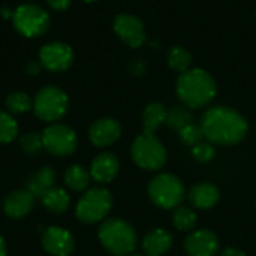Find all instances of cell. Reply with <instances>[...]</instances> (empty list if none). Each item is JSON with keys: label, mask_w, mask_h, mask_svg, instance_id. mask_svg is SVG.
<instances>
[{"label": "cell", "mask_w": 256, "mask_h": 256, "mask_svg": "<svg viewBox=\"0 0 256 256\" xmlns=\"http://www.w3.org/2000/svg\"><path fill=\"white\" fill-rule=\"evenodd\" d=\"M204 136L214 144H238L248 135L249 124L246 118L232 108L214 106L206 111L201 120Z\"/></svg>", "instance_id": "1"}, {"label": "cell", "mask_w": 256, "mask_h": 256, "mask_svg": "<svg viewBox=\"0 0 256 256\" xmlns=\"http://www.w3.org/2000/svg\"><path fill=\"white\" fill-rule=\"evenodd\" d=\"M177 94L189 108H201L213 100L216 82L204 69H189L177 81Z\"/></svg>", "instance_id": "2"}, {"label": "cell", "mask_w": 256, "mask_h": 256, "mask_svg": "<svg viewBox=\"0 0 256 256\" xmlns=\"http://www.w3.org/2000/svg\"><path fill=\"white\" fill-rule=\"evenodd\" d=\"M99 240L102 246L112 255H130L136 248V232L123 219H106L99 228Z\"/></svg>", "instance_id": "3"}, {"label": "cell", "mask_w": 256, "mask_h": 256, "mask_svg": "<svg viewBox=\"0 0 256 256\" xmlns=\"http://www.w3.org/2000/svg\"><path fill=\"white\" fill-rule=\"evenodd\" d=\"M112 207V196L105 188L88 189L78 201L75 214L82 224H98L106 218Z\"/></svg>", "instance_id": "4"}, {"label": "cell", "mask_w": 256, "mask_h": 256, "mask_svg": "<svg viewBox=\"0 0 256 256\" xmlns=\"http://www.w3.org/2000/svg\"><path fill=\"white\" fill-rule=\"evenodd\" d=\"M132 160L142 170L156 171L166 164V150L164 144L150 134L136 136L130 148Z\"/></svg>", "instance_id": "5"}, {"label": "cell", "mask_w": 256, "mask_h": 256, "mask_svg": "<svg viewBox=\"0 0 256 256\" xmlns=\"http://www.w3.org/2000/svg\"><path fill=\"white\" fill-rule=\"evenodd\" d=\"M68 105L69 100L66 93L54 86L40 88L33 100V110L36 117L46 123L58 122L66 114Z\"/></svg>", "instance_id": "6"}, {"label": "cell", "mask_w": 256, "mask_h": 256, "mask_svg": "<svg viewBox=\"0 0 256 256\" xmlns=\"http://www.w3.org/2000/svg\"><path fill=\"white\" fill-rule=\"evenodd\" d=\"M148 196L160 208H177L184 200V186L172 174H159L148 184Z\"/></svg>", "instance_id": "7"}, {"label": "cell", "mask_w": 256, "mask_h": 256, "mask_svg": "<svg viewBox=\"0 0 256 256\" xmlns=\"http://www.w3.org/2000/svg\"><path fill=\"white\" fill-rule=\"evenodd\" d=\"M12 22L20 34L26 38H36L48 30L50 16L40 6L24 3L12 12Z\"/></svg>", "instance_id": "8"}, {"label": "cell", "mask_w": 256, "mask_h": 256, "mask_svg": "<svg viewBox=\"0 0 256 256\" xmlns=\"http://www.w3.org/2000/svg\"><path fill=\"white\" fill-rule=\"evenodd\" d=\"M44 148L54 156H70L78 147V138L74 129L62 123H52L42 132Z\"/></svg>", "instance_id": "9"}, {"label": "cell", "mask_w": 256, "mask_h": 256, "mask_svg": "<svg viewBox=\"0 0 256 256\" xmlns=\"http://www.w3.org/2000/svg\"><path fill=\"white\" fill-rule=\"evenodd\" d=\"M39 62L42 68L51 72H63L74 62V51L63 42H50L39 51Z\"/></svg>", "instance_id": "10"}, {"label": "cell", "mask_w": 256, "mask_h": 256, "mask_svg": "<svg viewBox=\"0 0 256 256\" xmlns=\"http://www.w3.org/2000/svg\"><path fill=\"white\" fill-rule=\"evenodd\" d=\"M114 32L117 36L126 42L132 48H138L146 42V28L140 18L129 15V14H120L114 20Z\"/></svg>", "instance_id": "11"}, {"label": "cell", "mask_w": 256, "mask_h": 256, "mask_svg": "<svg viewBox=\"0 0 256 256\" xmlns=\"http://www.w3.org/2000/svg\"><path fill=\"white\" fill-rule=\"evenodd\" d=\"M42 248L52 256H69L74 252V236L62 226H50L42 234Z\"/></svg>", "instance_id": "12"}, {"label": "cell", "mask_w": 256, "mask_h": 256, "mask_svg": "<svg viewBox=\"0 0 256 256\" xmlns=\"http://www.w3.org/2000/svg\"><path fill=\"white\" fill-rule=\"evenodd\" d=\"M219 238L208 230L190 232L184 242V250L189 256H214L219 252Z\"/></svg>", "instance_id": "13"}, {"label": "cell", "mask_w": 256, "mask_h": 256, "mask_svg": "<svg viewBox=\"0 0 256 256\" xmlns=\"http://www.w3.org/2000/svg\"><path fill=\"white\" fill-rule=\"evenodd\" d=\"M122 135V126L116 118L104 117L96 120L88 130V138L96 147H108L114 144Z\"/></svg>", "instance_id": "14"}, {"label": "cell", "mask_w": 256, "mask_h": 256, "mask_svg": "<svg viewBox=\"0 0 256 256\" xmlns=\"http://www.w3.org/2000/svg\"><path fill=\"white\" fill-rule=\"evenodd\" d=\"M118 170H120V164L117 156L110 152H105L93 159L90 166V176L94 182L100 184H106L117 177Z\"/></svg>", "instance_id": "15"}, {"label": "cell", "mask_w": 256, "mask_h": 256, "mask_svg": "<svg viewBox=\"0 0 256 256\" xmlns=\"http://www.w3.org/2000/svg\"><path fill=\"white\" fill-rule=\"evenodd\" d=\"M34 200L27 189L14 190L3 201V212L10 219H22L33 210Z\"/></svg>", "instance_id": "16"}, {"label": "cell", "mask_w": 256, "mask_h": 256, "mask_svg": "<svg viewBox=\"0 0 256 256\" xmlns=\"http://www.w3.org/2000/svg\"><path fill=\"white\" fill-rule=\"evenodd\" d=\"M188 198H189V202L192 204L194 208L210 210V208H213L219 202L220 192H219V189H218L216 184L204 182V183L195 184L190 189Z\"/></svg>", "instance_id": "17"}, {"label": "cell", "mask_w": 256, "mask_h": 256, "mask_svg": "<svg viewBox=\"0 0 256 256\" xmlns=\"http://www.w3.org/2000/svg\"><path fill=\"white\" fill-rule=\"evenodd\" d=\"M172 246V236L162 228L153 230L142 240L144 256H164Z\"/></svg>", "instance_id": "18"}, {"label": "cell", "mask_w": 256, "mask_h": 256, "mask_svg": "<svg viewBox=\"0 0 256 256\" xmlns=\"http://www.w3.org/2000/svg\"><path fill=\"white\" fill-rule=\"evenodd\" d=\"M56 183V171L51 166H42L38 171H34L28 180H27V186L26 189L34 196V198H40V195L48 190L50 188H52Z\"/></svg>", "instance_id": "19"}, {"label": "cell", "mask_w": 256, "mask_h": 256, "mask_svg": "<svg viewBox=\"0 0 256 256\" xmlns=\"http://www.w3.org/2000/svg\"><path fill=\"white\" fill-rule=\"evenodd\" d=\"M39 200L48 212L57 213V214L64 213L70 206L69 194L63 188H57V186H52L48 190H45Z\"/></svg>", "instance_id": "20"}, {"label": "cell", "mask_w": 256, "mask_h": 256, "mask_svg": "<svg viewBox=\"0 0 256 256\" xmlns=\"http://www.w3.org/2000/svg\"><path fill=\"white\" fill-rule=\"evenodd\" d=\"M166 114H168V110L162 104L153 102V104L147 105L146 110H144V112H142L144 134L154 135V132L164 123H166Z\"/></svg>", "instance_id": "21"}, {"label": "cell", "mask_w": 256, "mask_h": 256, "mask_svg": "<svg viewBox=\"0 0 256 256\" xmlns=\"http://www.w3.org/2000/svg\"><path fill=\"white\" fill-rule=\"evenodd\" d=\"M90 180H92L90 171H87L81 165H72L64 172V183L68 184L69 189L75 192L86 190L90 184Z\"/></svg>", "instance_id": "22"}, {"label": "cell", "mask_w": 256, "mask_h": 256, "mask_svg": "<svg viewBox=\"0 0 256 256\" xmlns=\"http://www.w3.org/2000/svg\"><path fill=\"white\" fill-rule=\"evenodd\" d=\"M172 222H174V226L178 231H183V232L192 231L196 226V213L190 207L178 206L174 210Z\"/></svg>", "instance_id": "23"}, {"label": "cell", "mask_w": 256, "mask_h": 256, "mask_svg": "<svg viewBox=\"0 0 256 256\" xmlns=\"http://www.w3.org/2000/svg\"><path fill=\"white\" fill-rule=\"evenodd\" d=\"M6 108L10 114H24L33 108V100L24 92H14L6 98Z\"/></svg>", "instance_id": "24"}, {"label": "cell", "mask_w": 256, "mask_h": 256, "mask_svg": "<svg viewBox=\"0 0 256 256\" xmlns=\"http://www.w3.org/2000/svg\"><path fill=\"white\" fill-rule=\"evenodd\" d=\"M190 63H192V57H190L189 51L184 50L183 46H174V48L170 50V52H168V64L174 70L183 74V72L189 70Z\"/></svg>", "instance_id": "25"}, {"label": "cell", "mask_w": 256, "mask_h": 256, "mask_svg": "<svg viewBox=\"0 0 256 256\" xmlns=\"http://www.w3.org/2000/svg\"><path fill=\"white\" fill-rule=\"evenodd\" d=\"M18 135V124L15 118L4 111H0V144L14 141Z\"/></svg>", "instance_id": "26"}, {"label": "cell", "mask_w": 256, "mask_h": 256, "mask_svg": "<svg viewBox=\"0 0 256 256\" xmlns=\"http://www.w3.org/2000/svg\"><path fill=\"white\" fill-rule=\"evenodd\" d=\"M192 123V114L183 108V106H172L171 110H168L166 114V124L176 130L183 129L184 126Z\"/></svg>", "instance_id": "27"}, {"label": "cell", "mask_w": 256, "mask_h": 256, "mask_svg": "<svg viewBox=\"0 0 256 256\" xmlns=\"http://www.w3.org/2000/svg\"><path fill=\"white\" fill-rule=\"evenodd\" d=\"M20 147L27 154H38L44 148L42 134L38 132H27L20 138Z\"/></svg>", "instance_id": "28"}, {"label": "cell", "mask_w": 256, "mask_h": 256, "mask_svg": "<svg viewBox=\"0 0 256 256\" xmlns=\"http://www.w3.org/2000/svg\"><path fill=\"white\" fill-rule=\"evenodd\" d=\"M178 135H180V138H182V141L184 144L192 146V147L202 142V140L206 138L201 124H195V123H190V124L184 126L183 129H180Z\"/></svg>", "instance_id": "29"}, {"label": "cell", "mask_w": 256, "mask_h": 256, "mask_svg": "<svg viewBox=\"0 0 256 256\" xmlns=\"http://www.w3.org/2000/svg\"><path fill=\"white\" fill-rule=\"evenodd\" d=\"M192 154L200 162H210L214 158V148L212 144L200 142V144L192 147Z\"/></svg>", "instance_id": "30"}, {"label": "cell", "mask_w": 256, "mask_h": 256, "mask_svg": "<svg viewBox=\"0 0 256 256\" xmlns=\"http://www.w3.org/2000/svg\"><path fill=\"white\" fill-rule=\"evenodd\" d=\"M70 2L72 0H46V3L52 9H56V10H64V9H68L69 4H70Z\"/></svg>", "instance_id": "31"}, {"label": "cell", "mask_w": 256, "mask_h": 256, "mask_svg": "<svg viewBox=\"0 0 256 256\" xmlns=\"http://www.w3.org/2000/svg\"><path fill=\"white\" fill-rule=\"evenodd\" d=\"M40 68H42L40 62H39V63H38V62H30V63H27V66H26V70H27L28 75H38V74L40 72Z\"/></svg>", "instance_id": "32"}, {"label": "cell", "mask_w": 256, "mask_h": 256, "mask_svg": "<svg viewBox=\"0 0 256 256\" xmlns=\"http://www.w3.org/2000/svg\"><path fill=\"white\" fill-rule=\"evenodd\" d=\"M222 256H246L244 252H242L240 249H237V248H225L224 250H222Z\"/></svg>", "instance_id": "33"}, {"label": "cell", "mask_w": 256, "mask_h": 256, "mask_svg": "<svg viewBox=\"0 0 256 256\" xmlns=\"http://www.w3.org/2000/svg\"><path fill=\"white\" fill-rule=\"evenodd\" d=\"M144 63L142 62H135L132 66H130V70L134 72V74H136V75H141L142 72H144Z\"/></svg>", "instance_id": "34"}, {"label": "cell", "mask_w": 256, "mask_h": 256, "mask_svg": "<svg viewBox=\"0 0 256 256\" xmlns=\"http://www.w3.org/2000/svg\"><path fill=\"white\" fill-rule=\"evenodd\" d=\"M8 255V249H6V243L3 240V237L0 236V256Z\"/></svg>", "instance_id": "35"}, {"label": "cell", "mask_w": 256, "mask_h": 256, "mask_svg": "<svg viewBox=\"0 0 256 256\" xmlns=\"http://www.w3.org/2000/svg\"><path fill=\"white\" fill-rule=\"evenodd\" d=\"M2 15H3L4 18H10V16H12V12H10L9 9L3 8V9H2Z\"/></svg>", "instance_id": "36"}, {"label": "cell", "mask_w": 256, "mask_h": 256, "mask_svg": "<svg viewBox=\"0 0 256 256\" xmlns=\"http://www.w3.org/2000/svg\"><path fill=\"white\" fill-rule=\"evenodd\" d=\"M84 2H88V3H92V2H98V0H84Z\"/></svg>", "instance_id": "37"}, {"label": "cell", "mask_w": 256, "mask_h": 256, "mask_svg": "<svg viewBox=\"0 0 256 256\" xmlns=\"http://www.w3.org/2000/svg\"><path fill=\"white\" fill-rule=\"evenodd\" d=\"M126 256H142V255H126Z\"/></svg>", "instance_id": "38"}]
</instances>
